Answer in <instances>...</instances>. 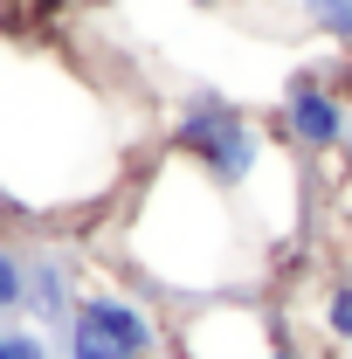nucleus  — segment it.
I'll list each match as a JSON object with an SVG mask.
<instances>
[{"label": "nucleus", "instance_id": "obj_1", "mask_svg": "<svg viewBox=\"0 0 352 359\" xmlns=\"http://www.w3.org/2000/svg\"><path fill=\"white\" fill-rule=\"evenodd\" d=\"M138 125L48 48H0V215L69 228L111 215L138 173Z\"/></svg>", "mask_w": 352, "mask_h": 359}, {"label": "nucleus", "instance_id": "obj_2", "mask_svg": "<svg viewBox=\"0 0 352 359\" xmlns=\"http://www.w3.org/2000/svg\"><path fill=\"white\" fill-rule=\"evenodd\" d=\"M111 269L145 283L159 304H221V297H256L276 269V249L263 228L242 215L235 194H221L201 166L180 152H152L125 194L111 201V222L90 242Z\"/></svg>", "mask_w": 352, "mask_h": 359}, {"label": "nucleus", "instance_id": "obj_3", "mask_svg": "<svg viewBox=\"0 0 352 359\" xmlns=\"http://www.w3.org/2000/svg\"><path fill=\"white\" fill-rule=\"evenodd\" d=\"M166 152L201 166L221 194H235L276 256L304 228V166H297V152H283V138L249 104H235L221 90H187L166 118Z\"/></svg>", "mask_w": 352, "mask_h": 359}, {"label": "nucleus", "instance_id": "obj_4", "mask_svg": "<svg viewBox=\"0 0 352 359\" xmlns=\"http://www.w3.org/2000/svg\"><path fill=\"white\" fill-rule=\"evenodd\" d=\"M55 359H173V311L97 256L90 290L55 332Z\"/></svg>", "mask_w": 352, "mask_h": 359}, {"label": "nucleus", "instance_id": "obj_5", "mask_svg": "<svg viewBox=\"0 0 352 359\" xmlns=\"http://www.w3.org/2000/svg\"><path fill=\"white\" fill-rule=\"evenodd\" d=\"M173 359H325L269 297H221L173 318Z\"/></svg>", "mask_w": 352, "mask_h": 359}, {"label": "nucleus", "instance_id": "obj_6", "mask_svg": "<svg viewBox=\"0 0 352 359\" xmlns=\"http://www.w3.org/2000/svg\"><path fill=\"white\" fill-rule=\"evenodd\" d=\"M269 132L283 138V152H297V159H339L352 138V104L339 83H325L318 69H297L283 97H276V118H269Z\"/></svg>", "mask_w": 352, "mask_h": 359}, {"label": "nucleus", "instance_id": "obj_7", "mask_svg": "<svg viewBox=\"0 0 352 359\" xmlns=\"http://www.w3.org/2000/svg\"><path fill=\"white\" fill-rule=\"evenodd\" d=\"M97 276V249L69 228H42L28 235V325L62 332V318L76 311V297Z\"/></svg>", "mask_w": 352, "mask_h": 359}, {"label": "nucleus", "instance_id": "obj_8", "mask_svg": "<svg viewBox=\"0 0 352 359\" xmlns=\"http://www.w3.org/2000/svg\"><path fill=\"white\" fill-rule=\"evenodd\" d=\"M0 318H28V235L0 228Z\"/></svg>", "mask_w": 352, "mask_h": 359}, {"label": "nucleus", "instance_id": "obj_9", "mask_svg": "<svg viewBox=\"0 0 352 359\" xmlns=\"http://www.w3.org/2000/svg\"><path fill=\"white\" fill-rule=\"evenodd\" d=\"M318 339L325 346H352V269L318 290Z\"/></svg>", "mask_w": 352, "mask_h": 359}, {"label": "nucleus", "instance_id": "obj_10", "mask_svg": "<svg viewBox=\"0 0 352 359\" xmlns=\"http://www.w3.org/2000/svg\"><path fill=\"white\" fill-rule=\"evenodd\" d=\"M0 359H55V332L28 318H0Z\"/></svg>", "mask_w": 352, "mask_h": 359}, {"label": "nucleus", "instance_id": "obj_11", "mask_svg": "<svg viewBox=\"0 0 352 359\" xmlns=\"http://www.w3.org/2000/svg\"><path fill=\"white\" fill-rule=\"evenodd\" d=\"M297 14H304L318 35H332V42H346L352 48V0H290Z\"/></svg>", "mask_w": 352, "mask_h": 359}]
</instances>
